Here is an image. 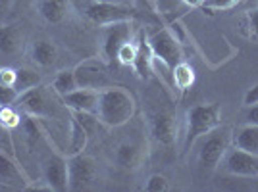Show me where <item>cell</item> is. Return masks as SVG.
Returning a JSON list of instances; mask_svg holds the SVG:
<instances>
[{"label": "cell", "mask_w": 258, "mask_h": 192, "mask_svg": "<svg viewBox=\"0 0 258 192\" xmlns=\"http://www.w3.org/2000/svg\"><path fill=\"white\" fill-rule=\"evenodd\" d=\"M254 184H256V188H258V177H256V179H254Z\"/></svg>", "instance_id": "8d00e7d4"}, {"label": "cell", "mask_w": 258, "mask_h": 192, "mask_svg": "<svg viewBox=\"0 0 258 192\" xmlns=\"http://www.w3.org/2000/svg\"><path fill=\"white\" fill-rule=\"evenodd\" d=\"M108 2H123V4H131L129 0H108Z\"/></svg>", "instance_id": "d590c367"}, {"label": "cell", "mask_w": 258, "mask_h": 192, "mask_svg": "<svg viewBox=\"0 0 258 192\" xmlns=\"http://www.w3.org/2000/svg\"><path fill=\"white\" fill-rule=\"evenodd\" d=\"M131 4L135 6V10L143 12V14H151L156 16L158 14V0H131Z\"/></svg>", "instance_id": "f546056e"}, {"label": "cell", "mask_w": 258, "mask_h": 192, "mask_svg": "<svg viewBox=\"0 0 258 192\" xmlns=\"http://www.w3.org/2000/svg\"><path fill=\"white\" fill-rule=\"evenodd\" d=\"M151 139L158 146H173L177 140V121L172 112H154L149 116Z\"/></svg>", "instance_id": "8fae6325"}, {"label": "cell", "mask_w": 258, "mask_h": 192, "mask_svg": "<svg viewBox=\"0 0 258 192\" xmlns=\"http://www.w3.org/2000/svg\"><path fill=\"white\" fill-rule=\"evenodd\" d=\"M258 102V85H254L252 88H248V92L245 94V106H250Z\"/></svg>", "instance_id": "836d02e7"}, {"label": "cell", "mask_w": 258, "mask_h": 192, "mask_svg": "<svg viewBox=\"0 0 258 192\" xmlns=\"http://www.w3.org/2000/svg\"><path fill=\"white\" fill-rule=\"evenodd\" d=\"M172 79L173 88H177L179 92H187L195 85V69L191 64H187L185 60L172 67Z\"/></svg>", "instance_id": "7402d4cb"}, {"label": "cell", "mask_w": 258, "mask_h": 192, "mask_svg": "<svg viewBox=\"0 0 258 192\" xmlns=\"http://www.w3.org/2000/svg\"><path fill=\"white\" fill-rule=\"evenodd\" d=\"M143 158H145V154L137 142H121L116 146V152H114V161L121 169L127 171L137 169L143 163Z\"/></svg>", "instance_id": "d6986e66"}, {"label": "cell", "mask_w": 258, "mask_h": 192, "mask_svg": "<svg viewBox=\"0 0 258 192\" xmlns=\"http://www.w3.org/2000/svg\"><path fill=\"white\" fill-rule=\"evenodd\" d=\"M137 44H139L137 58H135V62H133L131 67H133V71L137 73L139 79L149 81L152 77H156V73H154V54H152L149 41H147V31L139 29V33H137Z\"/></svg>", "instance_id": "2e32d148"}, {"label": "cell", "mask_w": 258, "mask_h": 192, "mask_svg": "<svg viewBox=\"0 0 258 192\" xmlns=\"http://www.w3.org/2000/svg\"><path fill=\"white\" fill-rule=\"evenodd\" d=\"M50 86H52L54 92L60 96V98H64L66 94H70V92H74L76 88H79L74 69H64V71H60V73L54 77V81Z\"/></svg>", "instance_id": "cb8c5ba5"}, {"label": "cell", "mask_w": 258, "mask_h": 192, "mask_svg": "<svg viewBox=\"0 0 258 192\" xmlns=\"http://www.w3.org/2000/svg\"><path fill=\"white\" fill-rule=\"evenodd\" d=\"M98 96H100V90H95V88H76L74 92L66 94L62 102L66 110L70 112H85V114L97 116Z\"/></svg>", "instance_id": "9a60e30c"}, {"label": "cell", "mask_w": 258, "mask_h": 192, "mask_svg": "<svg viewBox=\"0 0 258 192\" xmlns=\"http://www.w3.org/2000/svg\"><path fill=\"white\" fill-rule=\"evenodd\" d=\"M39 16L48 23H62L70 16V0H35Z\"/></svg>", "instance_id": "ac0fdd59"}, {"label": "cell", "mask_w": 258, "mask_h": 192, "mask_svg": "<svg viewBox=\"0 0 258 192\" xmlns=\"http://www.w3.org/2000/svg\"><path fill=\"white\" fill-rule=\"evenodd\" d=\"M218 125H222V106L218 102L210 104H197L187 110L185 116V139H183V150L189 152L195 146V142L203 135L214 131Z\"/></svg>", "instance_id": "7a4b0ae2"}, {"label": "cell", "mask_w": 258, "mask_h": 192, "mask_svg": "<svg viewBox=\"0 0 258 192\" xmlns=\"http://www.w3.org/2000/svg\"><path fill=\"white\" fill-rule=\"evenodd\" d=\"M145 190L147 192H168L170 190V181L168 177H164L160 173L156 175H151L147 182H145Z\"/></svg>", "instance_id": "f1b7e54d"}, {"label": "cell", "mask_w": 258, "mask_h": 192, "mask_svg": "<svg viewBox=\"0 0 258 192\" xmlns=\"http://www.w3.org/2000/svg\"><path fill=\"white\" fill-rule=\"evenodd\" d=\"M137 31L139 29H137L135 22H118L104 25L102 37H100V58L106 64L114 62L119 48L129 41H133Z\"/></svg>", "instance_id": "8992f818"}, {"label": "cell", "mask_w": 258, "mask_h": 192, "mask_svg": "<svg viewBox=\"0 0 258 192\" xmlns=\"http://www.w3.org/2000/svg\"><path fill=\"white\" fill-rule=\"evenodd\" d=\"M239 31L243 33V37H247L248 41H256L258 43V8L247 10L243 14Z\"/></svg>", "instance_id": "d4e9b609"}, {"label": "cell", "mask_w": 258, "mask_h": 192, "mask_svg": "<svg viewBox=\"0 0 258 192\" xmlns=\"http://www.w3.org/2000/svg\"><path fill=\"white\" fill-rule=\"evenodd\" d=\"M54 88L52 86L39 85L20 94L18 98V108L22 110L23 114L31 116L37 119H50L60 116V106L54 100Z\"/></svg>", "instance_id": "277c9868"}, {"label": "cell", "mask_w": 258, "mask_h": 192, "mask_svg": "<svg viewBox=\"0 0 258 192\" xmlns=\"http://www.w3.org/2000/svg\"><path fill=\"white\" fill-rule=\"evenodd\" d=\"M85 16L95 25H110L118 22H135L139 12L133 4L123 2H108V0H91L85 6Z\"/></svg>", "instance_id": "5b68a950"}, {"label": "cell", "mask_w": 258, "mask_h": 192, "mask_svg": "<svg viewBox=\"0 0 258 192\" xmlns=\"http://www.w3.org/2000/svg\"><path fill=\"white\" fill-rule=\"evenodd\" d=\"M247 114H245V123H250V125H258V102L247 106Z\"/></svg>", "instance_id": "d6a6232c"}, {"label": "cell", "mask_w": 258, "mask_h": 192, "mask_svg": "<svg viewBox=\"0 0 258 192\" xmlns=\"http://www.w3.org/2000/svg\"><path fill=\"white\" fill-rule=\"evenodd\" d=\"M147 41L156 60H160L168 67H173L183 62V48L179 41L172 35L168 27H160L156 31L147 33Z\"/></svg>", "instance_id": "ba28073f"}, {"label": "cell", "mask_w": 258, "mask_h": 192, "mask_svg": "<svg viewBox=\"0 0 258 192\" xmlns=\"http://www.w3.org/2000/svg\"><path fill=\"white\" fill-rule=\"evenodd\" d=\"M41 173H43L44 186L48 190H56V192L68 190L70 179H68V160H66L64 156H60V154L48 156L43 161Z\"/></svg>", "instance_id": "4fadbf2b"}, {"label": "cell", "mask_w": 258, "mask_h": 192, "mask_svg": "<svg viewBox=\"0 0 258 192\" xmlns=\"http://www.w3.org/2000/svg\"><path fill=\"white\" fill-rule=\"evenodd\" d=\"M231 127H224L218 125L214 131L203 135L199 142V150H197V160L199 165L205 171H216L222 161L226 158L227 150L231 148ZM195 142V144H197Z\"/></svg>", "instance_id": "3957f363"}, {"label": "cell", "mask_w": 258, "mask_h": 192, "mask_svg": "<svg viewBox=\"0 0 258 192\" xmlns=\"http://www.w3.org/2000/svg\"><path fill=\"white\" fill-rule=\"evenodd\" d=\"M31 6H35V0H16V2H14V8H12L10 18L12 16H18V14H22V12H25V10H29Z\"/></svg>", "instance_id": "4dcf8cb0"}, {"label": "cell", "mask_w": 258, "mask_h": 192, "mask_svg": "<svg viewBox=\"0 0 258 192\" xmlns=\"http://www.w3.org/2000/svg\"><path fill=\"white\" fill-rule=\"evenodd\" d=\"M224 169L229 175L235 177H245V179H256L258 177V156L245 152L241 148H231L227 150L226 158H224Z\"/></svg>", "instance_id": "7c38bea8"}, {"label": "cell", "mask_w": 258, "mask_h": 192, "mask_svg": "<svg viewBox=\"0 0 258 192\" xmlns=\"http://www.w3.org/2000/svg\"><path fill=\"white\" fill-rule=\"evenodd\" d=\"M137 48H139V44H137V35H135L133 41H129V43H125L121 48H119L116 60H118L121 65H133L135 58H137Z\"/></svg>", "instance_id": "4316f807"}, {"label": "cell", "mask_w": 258, "mask_h": 192, "mask_svg": "<svg viewBox=\"0 0 258 192\" xmlns=\"http://www.w3.org/2000/svg\"><path fill=\"white\" fill-rule=\"evenodd\" d=\"M14 2H16V0H0V23H4L10 18Z\"/></svg>", "instance_id": "1f68e13d"}, {"label": "cell", "mask_w": 258, "mask_h": 192, "mask_svg": "<svg viewBox=\"0 0 258 192\" xmlns=\"http://www.w3.org/2000/svg\"><path fill=\"white\" fill-rule=\"evenodd\" d=\"M39 85H43V77L37 69H33V67H16L14 88L18 90V94H23V92H27V90H31V88Z\"/></svg>", "instance_id": "44dd1931"}, {"label": "cell", "mask_w": 258, "mask_h": 192, "mask_svg": "<svg viewBox=\"0 0 258 192\" xmlns=\"http://www.w3.org/2000/svg\"><path fill=\"white\" fill-rule=\"evenodd\" d=\"M76 73V81L79 88H95V90H102L112 86V79L108 73V64L100 58H89L83 60L81 64L74 67Z\"/></svg>", "instance_id": "9c48e42d"}, {"label": "cell", "mask_w": 258, "mask_h": 192, "mask_svg": "<svg viewBox=\"0 0 258 192\" xmlns=\"http://www.w3.org/2000/svg\"><path fill=\"white\" fill-rule=\"evenodd\" d=\"M68 190H87L98 179V165L95 158L83 152L72 154L68 158Z\"/></svg>", "instance_id": "52a82bcc"}, {"label": "cell", "mask_w": 258, "mask_h": 192, "mask_svg": "<svg viewBox=\"0 0 258 192\" xmlns=\"http://www.w3.org/2000/svg\"><path fill=\"white\" fill-rule=\"evenodd\" d=\"M89 131L70 114V154H79L87 148Z\"/></svg>", "instance_id": "603a6c76"}, {"label": "cell", "mask_w": 258, "mask_h": 192, "mask_svg": "<svg viewBox=\"0 0 258 192\" xmlns=\"http://www.w3.org/2000/svg\"><path fill=\"white\" fill-rule=\"evenodd\" d=\"M29 177L25 175L18 160L0 150V188L25 190L29 188Z\"/></svg>", "instance_id": "5bb4252c"}, {"label": "cell", "mask_w": 258, "mask_h": 192, "mask_svg": "<svg viewBox=\"0 0 258 192\" xmlns=\"http://www.w3.org/2000/svg\"><path fill=\"white\" fill-rule=\"evenodd\" d=\"M137 112V102L133 94L121 86H108L98 96L97 118L106 127H121L129 123Z\"/></svg>", "instance_id": "6da1fadb"}, {"label": "cell", "mask_w": 258, "mask_h": 192, "mask_svg": "<svg viewBox=\"0 0 258 192\" xmlns=\"http://www.w3.org/2000/svg\"><path fill=\"white\" fill-rule=\"evenodd\" d=\"M231 146L258 156V125L245 123L243 127L231 131Z\"/></svg>", "instance_id": "ffe728a7"}, {"label": "cell", "mask_w": 258, "mask_h": 192, "mask_svg": "<svg viewBox=\"0 0 258 192\" xmlns=\"http://www.w3.org/2000/svg\"><path fill=\"white\" fill-rule=\"evenodd\" d=\"M183 2H185L189 8H201V4H203L205 0H183Z\"/></svg>", "instance_id": "e575fe53"}, {"label": "cell", "mask_w": 258, "mask_h": 192, "mask_svg": "<svg viewBox=\"0 0 258 192\" xmlns=\"http://www.w3.org/2000/svg\"><path fill=\"white\" fill-rule=\"evenodd\" d=\"M241 2L243 0H205L201 4V8L208 12H229L237 8Z\"/></svg>", "instance_id": "83f0119b"}, {"label": "cell", "mask_w": 258, "mask_h": 192, "mask_svg": "<svg viewBox=\"0 0 258 192\" xmlns=\"http://www.w3.org/2000/svg\"><path fill=\"white\" fill-rule=\"evenodd\" d=\"M25 50H27V31L22 23H0V56L16 60Z\"/></svg>", "instance_id": "30bf717a"}, {"label": "cell", "mask_w": 258, "mask_h": 192, "mask_svg": "<svg viewBox=\"0 0 258 192\" xmlns=\"http://www.w3.org/2000/svg\"><path fill=\"white\" fill-rule=\"evenodd\" d=\"M22 114L18 108H14V104H8V106H0V125L4 129H20L22 125Z\"/></svg>", "instance_id": "484cf974"}, {"label": "cell", "mask_w": 258, "mask_h": 192, "mask_svg": "<svg viewBox=\"0 0 258 192\" xmlns=\"http://www.w3.org/2000/svg\"><path fill=\"white\" fill-rule=\"evenodd\" d=\"M29 54V60L39 67H52L58 64L60 60V50L58 46L48 41V39H39V41H33L27 48Z\"/></svg>", "instance_id": "e0dca14e"}]
</instances>
